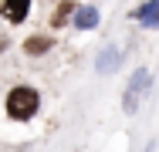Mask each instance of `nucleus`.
<instances>
[{"mask_svg":"<svg viewBox=\"0 0 159 152\" xmlns=\"http://www.w3.org/2000/svg\"><path fill=\"white\" fill-rule=\"evenodd\" d=\"M119 64H122V51H119L115 44H108V47H102V54H98L95 71H98V74H112Z\"/></svg>","mask_w":159,"mask_h":152,"instance_id":"5","label":"nucleus"},{"mask_svg":"<svg viewBox=\"0 0 159 152\" xmlns=\"http://www.w3.org/2000/svg\"><path fill=\"white\" fill-rule=\"evenodd\" d=\"M71 14H75V3H61V7H54V17H51V27H54V30H58V27H64Z\"/></svg>","mask_w":159,"mask_h":152,"instance_id":"8","label":"nucleus"},{"mask_svg":"<svg viewBox=\"0 0 159 152\" xmlns=\"http://www.w3.org/2000/svg\"><path fill=\"white\" fill-rule=\"evenodd\" d=\"M149 88H152V74H149L146 68L132 71V78H129V85H125V95H122V112H125V115H135Z\"/></svg>","mask_w":159,"mask_h":152,"instance_id":"2","label":"nucleus"},{"mask_svg":"<svg viewBox=\"0 0 159 152\" xmlns=\"http://www.w3.org/2000/svg\"><path fill=\"white\" fill-rule=\"evenodd\" d=\"M146 152H152V145H149V149H146Z\"/></svg>","mask_w":159,"mask_h":152,"instance_id":"9","label":"nucleus"},{"mask_svg":"<svg viewBox=\"0 0 159 152\" xmlns=\"http://www.w3.org/2000/svg\"><path fill=\"white\" fill-rule=\"evenodd\" d=\"M102 20V10L98 3H75V14H71V24L78 30H95Z\"/></svg>","mask_w":159,"mask_h":152,"instance_id":"3","label":"nucleus"},{"mask_svg":"<svg viewBox=\"0 0 159 152\" xmlns=\"http://www.w3.org/2000/svg\"><path fill=\"white\" fill-rule=\"evenodd\" d=\"M3 108H7V118L14 122H31L41 112V95L31 85H14L3 98Z\"/></svg>","mask_w":159,"mask_h":152,"instance_id":"1","label":"nucleus"},{"mask_svg":"<svg viewBox=\"0 0 159 152\" xmlns=\"http://www.w3.org/2000/svg\"><path fill=\"white\" fill-rule=\"evenodd\" d=\"M51 47H54V37H51V34H31V37L24 41V54H31V58L48 54Z\"/></svg>","mask_w":159,"mask_h":152,"instance_id":"6","label":"nucleus"},{"mask_svg":"<svg viewBox=\"0 0 159 152\" xmlns=\"http://www.w3.org/2000/svg\"><path fill=\"white\" fill-rule=\"evenodd\" d=\"M135 17H139L142 27H159V0L139 3V7H135Z\"/></svg>","mask_w":159,"mask_h":152,"instance_id":"7","label":"nucleus"},{"mask_svg":"<svg viewBox=\"0 0 159 152\" xmlns=\"http://www.w3.org/2000/svg\"><path fill=\"white\" fill-rule=\"evenodd\" d=\"M27 14H31V0H7V3H0V17L7 24H24Z\"/></svg>","mask_w":159,"mask_h":152,"instance_id":"4","label":"nucleus"}]
</instances>
